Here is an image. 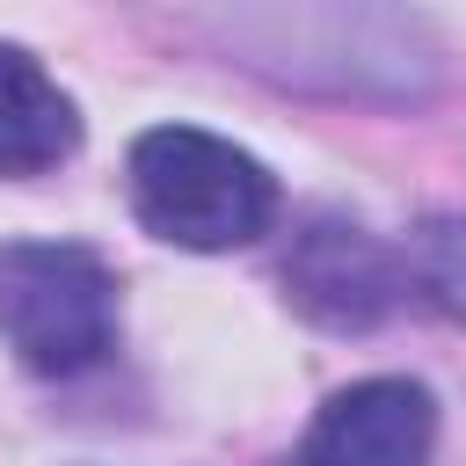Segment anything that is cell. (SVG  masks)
Returning a JSON list of instances; mask_svg holds the SVG:
<instances>
[{
	"label": "cell",
	"mask_w": 466,
	"mask_h": 466,
	"mask_svg": "<svg viewBox=\"0 0 466 466\" xmlns=\"http://www.w3.org/2000/svg\"><path fill=\"white\" fill-rule=\"evenodd\" d=\"M131 211L153 240L189 248V255H226L269 233L277 218V182L269 167L197 124H153L131 146Z\"/></svg>",
	"instance_id": "6da1fadb"
},
{
	"label": "cell",
	"mask_w": 466,
	"mask_h": 466,
	"mask_svg": "<svg viewBox=\"0 0 466 466\" xmlns=\"http://www.w3.org/2000/svg\"><path fill=\"white\" fill-rule=\"evenodd\" d=\"M0 342L44 371L73 379L116 342V277L80 240H0Z\"/></svg>",
	"instance_id": "7a4b0ae2"
},
{
	"label": "cell",
	"mask_w": 466,
	"mask_h": 466,
	"mask_svg": "<svg viewBox=\"0 0 466 466\" xmlns=\"http://www.w3.org/2000/svg\"><path fill=\"white\" fill-rule=\"evenodd\" d=\"M277 284H284V299H291L313 328H328V335H364V328H379V320L393 313V299H400V262H393L386 240L364 233L357 218L313 211V218L291 233V248H284V262H277Z\"/></svg>",
	"instance_id": "3957f363"
},
{
	"label": "cell",
	"mask_w": 466,
	"mask_h": 466,
	"mask_svg": "<svg viewBox=\"0 0 466 466\" xmlns=\"http://www.w3.org/2000/svg\"><path fill=\"white\" fill-rule=\"evenodd\" d=\"M430 451H437L430 393L415 379H357L313 415L299 466H430Z\"/></svg>",
	"instance_id": "277c9868"
},
{
	"label": "cell",
	"mask_w": 466,
	"mask_h": 466,
	"mask_svg": "<svg viewBox=\"0 0 466 466\" xmlns=\"http://www.w3.org/2000/svg\"><path fill=\"white\" fill-rule=\"evenodd\" d=\"M73 146H80L73 95L22 44H0V175H15V182L22 175H44Z\"/></svg>",
	"instance_id": "5b68a950"
},
{
	"label": "cell",
	"mask_w": 466,
	"mask_h": 466,
	"mask_svg": "<svg viewBox=\"0 0 466 466\" xmlns=\"http://www.w3.org/2000/svg\"><path fill=\"white\" fill-rule=\"evenodd\" d=\"M408 277L437 313L466 320V211H437L408 233Z\"/></svg>",
	"instance_id": "8992f818"
}]
</instances>
